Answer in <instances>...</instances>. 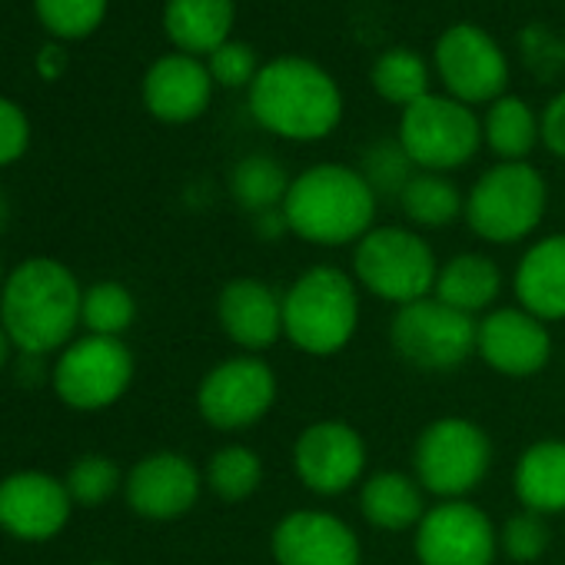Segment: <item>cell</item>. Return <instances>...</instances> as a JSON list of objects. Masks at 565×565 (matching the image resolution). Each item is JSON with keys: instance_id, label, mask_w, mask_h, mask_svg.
<instances>
[{"instance_id": "30bf717a", "label": "cell", "mask_w": 565, "mask_h": 565, "mask_svg": "<svg viewBox=\"0 0 565 565\" xmlns=\"http://www.w3.org/2000/svg\"><path fill=\"white\" fill-rule=\"evenodd\" d=\"M276 373L256 353L216 363L196 390V409L216 433H243L256 426L276 403Z\"/></svg>"}, {"instance_id": "8d00e7d4", "label": "cell", "mask_w": 565, "mask_h": 565, "mask_svg": "<svg viewBox=\"0 0 565 565\" xmlns=\"http://www.w3.org/2000/svg\"><path fill=\"white\" fill-rule=\"evenodd\" d=\"M31 143V124L18 104L0 97V167H8L24 157Z\"/></svg>"}, {"instance_id": "836d02e7", "label": "cell", "mask_w": 565, "mask_h": 565, "mask_svg": "<svg viewBox=\"0 0 565 565\" xmlns=\"http://www.w3.org/2000/svg\"><path fill=\"white\" fill-rule=\"evenodd\" d=\"M360 173L370 180V186L376 190V196L383 193H403V186L409 183V177L416 173L413 160L406 157V150L399 147V140H380L366 150Z\"/></svg>"}, {"instance_id": "d6a6232c", "label": "cell", "mask_w": 565, "mask_h": 565, "mask_svg": "<svg viewBox=\"0 0 565 565\" xmlns=\"http://www.w3.org/2000/svg\"><path fill=\"white\" fill-rule=\"evenodd\" d=\"M548 548V519L535 515L529 509L512 512L499 525V555H505L515 565L539 562Z\"/></svg>"}, {"instance_id": "277c9868", "label": "cell", "mask_w": 565, "mask_h": 565, "mask_svg": "<svg viewBox=\"0 0 565 565\" xmlns=\"http://www.w3.org/2000/svg\"><path fill=\"white\" fill-rule=\"evenodd\" d=\"M360 330V287L353 273L317 263L282 294V337L307 356L343 353Z\"/></svg>"}, {"instance_id": "7402d4cb", "label": "cell", "mask_w": 565, "mask_h": 565, "mask_svg": "<svg viewBox=\"0 0 565 565\" xmlns=\"http://www.w3.org/2000/svg\"><path fill=\"white\" fill-rule=\"evenodd\" d=\"M426 489L413 472L380 469L370 472L360 486V512L373 529L406 532L416 529L426 515Z\"/></svg>"}, {"instance_id": "4fadbf2b", "label": "cell", "mask_w": 565, "mask_h": 565, "mask_svg": "<svg viewBox=\"0 0 565 565\" xmlns=\"http://www.w3.org/2000/svg\"><path fill=\"white\" fill-rule=\"evenodd\" d=\"M366 439L347 419H317L294 443L297 479L323 499L343 495L366 479Z\"/></svg>"}, {"instance_id": "d6986e66", "label": "cell", "mask_w": 565, "mask_h": 565, "mask_svg": "<svg viewBox=\"0 0 565 565\" xmlns=\"http://www.w3.org/2000/svg\"><path fill=\"white\" fill-rule=\"evenodd\" d=\"M216 320L230 343L259 356L282 337V294L263 279L236 276L216 297Z\"/></svg>"}, {"instance_id": "3957f363", "label": "cell", "mask_w": 565, "mask_h": 565, "mask_svg": "<svg viewBox=\"0 0 565 565\" xmlns=\"http://www.w3.org/2000/svg\"><path fill=\"white\" fill-rule=\"evenodd\" d=\"M84 294L74 273L57 259H28L21 263L0 297V327L21 353L47 356L61 350L74 327L81 323Z\"/></svg>"}, {"instance_id": "ac0fdd59", "label": "cell", "mask_w": 565, "mask_h": 565, "mask_svg": "<svg viewBox=\"0 0 565 565\" xmlns=\"http://www.w3.org/2000/svg\"><path fill=\"white\" fill-rule=\"evenodd\" d=\"M71 502L61 479L47 472H14L0 482V525L18 539L41 542L67 525Z\"/></svg>"}, {"instance_id": "1f68e13d", "label": "cell", "mask_w": 565, "mask_h": 565, "mask_svg": "<svg viewBox=\"0 0 565 565\" xmlns=\"http://www.w3.org/2000/svg\"><path fill=\"white\" fill-rule=\"evenodd\" d=\"M34 11L54 38L77 41L100 28L107 0H34Z\"/></svg>"}, {"instance_id": "74e56055", "label": "cell", "mask_w": 565, "mask_h": 565, "mask_svg": "<svg viewBox=\"0 0 565 565\" xmlns=\"http://www.w3.org/2000/svg\"><path fill=\"white\" fill-rule=\"evenodd\" d=\"M539 124H542V147L552 157L565 160V90L545 104V110L539 114Z\"/></svg>"}, {"instance_id": "f546056e", "label": "cell", "mask_w": 565, "mask_h": 565, "mask_svg": "<svg viewBox=\"0 0 565 565\" xmlns=\"http://www.w3.org/2000/svg\"><path fill=\"white\" fill-rule=\"evenodd\" d=\"M259 482H263V459L256 449H249L243 443H230V446L216 449L203 472V486L223 502L249 499L259 489Z\"/></svg>"}, {"instance_id": "ab89813d", "label": "cell", "mask_w": 565, "mask_h": 565, "mask_svg": "<svg viewBox=\"0 0 565 565\" xmlns=\"http://www.w3.org/2000/svg\"><path fill=\"white\" fill-rule=\"evenodd\" d=\"M8 356H11V337H8L4 327H0V366L8 363Z\"/></svg>"}, {"instance_id": "e575fe53", "label": "cell", "mask_w": 565, "mask_h": 565, "mask_svg": "<svg viewBox=\"0 0 565 565\" xmlns=\"http://www.w3.org/2000/svg\"><path fill=\"white\" fill-rule=\"evenodd\" d=\"M64 486H67L74 502L100 505V502H107L120 489V469L107 456H84V459H77L71 466Z\"/></svg>"}, {"instance_id": "60d3db41", "label": "cell", "mask_w": 565, "mask_h": 565, "mask_svg": "<svg viewBox=\"0 0 565 565\" xmlns=\"http://www.w3.org/2000/svg\"><path fill=\"white\" fill-rule=\"evenodd\" d=\"M4 223H8V200L0 193V230H4Z\"/></svg>"}, {"instance_id": "ffe728a7", "label": "cell", "mask_w": 565, "mask_h": 565, "mask_svg": "<svg viewBox=\"0 0 565 565\" xmlns=\"http://www.w3.org/2000/svg\"><path fill=\"white\" fill-rule=\"evenodd\" d=\"M213 100V77L200 57L167 54L150 64L143 77V104L163 124H190L206 114Z\"/></svg>"}, {"instance_id": "f35d334b", "label": "cell", "mask_w": 565, "mask_h": 565, "mask_svg": "<svg viewBox=\"0 0 565 565\" xmlns=\"http://www.w3.org/2000/svg\"><path fill=\"white\" fill-rule=\"evenodd\" d=\"M38 67L44 77H57L64 71V51L61 47H44L41 57H38Z\"/></svg>"}, {"instance_id": "7c38bea8", "label": "cell", "mask_w": 565, "mask_h": 565, "mask_svg": "<svg viewBox=\"0 0 565 565\" xmlns=\"http://www.w3.org/2000/svg\"><path fill=\"white\" fill-rule=\"evenodd\" d=\"M419 565H495L499 529L469 499H446L426 509L413 529Z\"/></svg>"}, {"instance_id": "d590c367", "label": "cell", "mask_w": 565, "mask_h": 565, "mask_svg": "<svg viewBox=\"0 0 565 565\" xmlns=\"http://www.w3.org/2000/svg\"><path fill=\"white\" fill-rule=\"evenodd\" d=\"M259 67L263 64H259L256 51L249 44H243V41H226L223 47H216L206 57V71H210L213 84H220L226 90H239V87L249 90V84L256 81Z\"/></svg>"}, {"instance_id": "cb8c5ba5", "label": "cell", "mask_w": 565, "mask_h": 565, "mask_svg": "<svg viewBox=\"0 0 565 565\" xmlns=\"http://www.w3.org/2000/svg\"><path fill=\"white\" fill-rule=\"evenodd\" d=\"M512 489L519 505L535 515L565 512V439L529 443L515 459Z\"/></svg>"}, {"instance_id": "e0dca14e", "label": "cell", "mask_w": 565, "mask_h": 565, "mask_svg": "<svg viewBox=\"0 0 565 565\" xmlns=\"http://www.w3.org/2000/svg\"><path fill=\"white\" fill-rule=\"evenodd\" d=\"M124 489L137 515L153 522H170L196 505L203 476L180 452H153L130 469Z\"/></svg>"}, {"instance_id": "9c48e42d", "label": "cell", "mask_w": 565, "mask_h": 565, "mask_svg": "<svg viewBox=\"0 0 565 565\" xmlns=\"http://www.w3.org/2000/svg\"><path fill=\"white\" fill-rule=\"evenodd\" d=\"M476 317H466L449 303L426 297L396 310L390 323V347L413 370L452 373L469 356H476Z\"/></svg>"}, {"instance_id": "7a4b0ae2", "label": "cell", "mask_w": 565, "mask_h": 565, "mask_svg": "<svg viewBox=\"0 0 565 565\" xmlns=\"http://www.w3.org/2000/svg\"><path fill=\"white\" fill-rule=\"evenodd\" d=\"M376 190L347 163H317L294 177L282 200V220L294 236L313 246H356L376 226Z\"/></svg>"}, {"instance_id": "4316f807", "label": "cell", "mask_w": 565, "mask_h": 565, "mask_svg": "<svg viewBox=\"0 0 565 565\" xmlns=\"http://www.w3.org/2000/svg\"><path fill=\"white\" fill-rule=\"evenodd\" d=\"M290 183H294V177L282 170V163L276 157H266V153L243 157L230 173L233 200L253 216L282 210V200H287V193H290Z\"/></svg>"}, {"instance_id": "f1b7e54d", "label": "cell", "mask_w": 565, "mask_h": 565, "mask_svg": "<svg viewBox=\"0 0 565 565\" xmlns=\"http://www.w3.org/2000/svg\"><path fill=\"white\" fill-rule=\"evenodd\" d=\"M370 84L386 104H393L399 110H406L416 100L433 94L429 90V64L409 47H393V51L380 54L370 71Z\"/></svg>"}, {"instance_id": "8992f818", "label": "cell", "mask_w": 565, "mask_h": 565, "mask_svg": "<svg viewBox=\"0 0 565 565\" xmlns=\"http://www.w3.org/2000/svg\"><path fill=\"white\" fill-rule=\"evenodd\" d=\"M439 259L426 236L409 226H373L353 246V279L356 287L383 303L409 307L433 297Z\"/></svg>"}, {"instance_id": "d4e9b609", "label": "cell", "mask_w": 565, "mask_h": 565, "mask_svg": "<svg viewBox=\"0 0 565 565\" xmlns=\"http://www.w3.org/2000/svg\"><path fill=\"white\" fill-rule=\"evenodd\" d=\"M236 4L233 0H167L163 31L180 54L210 57L216 47L233 41Z\"/></svg>"}, {"instance_id": "8fae6325", "label": "cell", "mask_w": 565, "mask_h": 565, "mask_svg": "<svg viewBox=\"0 0 565 565\" xmlns=\"http://www.w3.org/2000/svg\"><path fill=\"white\" fill-rule=\"evenodd\" d=\"M433 67L449 97L466 107L492 104L509 94V61L499 41L476 24H452L439 34Z\"/></svg>"}, {"instance_id": "5bb4252c", "label": "cell", "mask_w": 565, "mask_h": 565, "mask_svg": "<svg viewBox=\"0 0 565 565\" xmlns=\"http://www.w3.org/2000/svg\"><path fill=\"white\" fill-rule=\"evenodd\" d=\"M134 380V356L114 337H87L64 350L54 370V390L71 409H107Z\"/></svg>"}, {"instance_id": "b9f144b4", "label": "cell", "mask_w": 565, "mask_h": 565, "mask_svg": "<svg viewBox=\"0 0 565 565\" xmlns=\"http://www.w3.org/2000/svg\"><path fill=\"white\" fill-rule=\"evenodd\" d=\"M97 565H114V562H97Z\"/></svg>"}, {"instance_id": "2e32d148", "label": "cell", "mask_w": 565, "mask_h": 565, "mask_svg": "<svg viewBox=\"0 0 565 565\" xmlns=\"http://www.w3.org/2000/svg\"><path fill=\"white\" fill-rule=\"evenodd\" d=\"M276 565H360L363 545L347 519L327 509L287 512L269 535Z\"/></svg>"}, {"instance_id": "6da1fadb", "label": "cell", "mask_w": 565, "mask_h": 565, "mask_svg": "<svg viewBox=\"0 0 565 565\" xmlns=\"http://www.w3.org/2000/svg\"><path fill=\"white\" fill-rule=\"evenodd\" d=\"M249 117L279 140L317 143L343 120V90L337 77L310 57H273L246 90Z\"/></svg>"}, {"instance_id": "52a82bcc", "label": "cell", "mask_w": 565, "mask_h": 565, "mask_svg": "<svg viewBox=\"0 0 565 565\" xmlns=\"http://www.w3.org/2000/svg\"><path fill=\"white\" fill-rule=\"evenodd\" d=\"M492 469V439L489 433L466 416H439L416 436L413 446V476L426 495L466 499L482 486Z\"/></svg>"}, {"instance_id": "83f0119b", "label": "cell", "mask_w": 565, "mask_h": 565, "mask_svg": "<svg viewBox=\"0 0 565 565\" xmlns=\"http://www.w3.org/2000/svg\"><path fill=\"white\" fill-rule=\"evenodd\" d=\"M399 206L406 220L419 230H443L462 216L466 196L446 173L416 170L399 193Z\"/></svg>"}, {"instance_id": "5b68a950", "label": "cell", "mask_w": 565, "mask_h": 565, "mask_svg": "<svg viewBox=\"0 0 565 565\" xmlns=\"http://www.w3.org/2000/svg\"><path fill=\"white\" fill-rule=\"evenodd\" d=\"M548 206L545 177L525 163H492L466 193L462 220L469 230L492 246L529 239Z\"/></svg>"}, {"instance_id": "44dd1931", "label": "cell", "mask_w": 565, "mask_h": 565, "mask_svg": "<svg viewBox=\"0 0 565 565\" xmlns=\"http://www.w3.org/2000/svg\"><path fill=\"white\" fill-rule=\"evenodd\" d=\"M512 294L519 307L542 323L565 320V233H552L525 246L512 273Z\"/></svg>"}, {"instance_id": "9a60e30c", "label": "cell", "mask_w": 565, "mask_h": 565, "mask_svg": "<svg viewBox=\"0 0 565 565\" xmlns=\"http://www.w3.org/2000/svg\"><path fill=\"white\" fill-rule=\"evenodd\" d=\"M476 356L499 376L529 380L539 376L552 360V333L548 323L532 317L529 310L495 307L479 317L476 330Z\"/></svg>"}, {"instance_id": "484cf974", "label": "cell", "mask_w": 565, "mask_h": 565, "mask_svg": "<svg viewBox=\"0 0 565 565\" xmlns=\"http://www.w3.org/2000/svg\"><path fill=\"white\" fill-rule=\"evenodd\" d=\"M482 143L502 163H525L529 153L542 143L539 114L522 97L512 94L492 100L482 117Z\"/></svg>"}, {"instance_id": "603a6c76", "label": "cell", "mask_w": 565, "mask_h": 565, "mask_svg": "<svg viewBox=\"0 0 565 565\" xmlns=\"http://www.w3.org/2000/svg\"><path fill=\"white\" fill-rule=\"evenodd\" d=\"M502 294V269L486 253H456L446 263H439L433 297L449 303L452 310L476 317H486L495 310V300Z\"/></svg>"}, {"instance_id": "4dcf8cb0", "label": "cell", "mask_w": 565, "mask_h": 565, "mask_svg": "<svg viewBox=\"0 0 565 565\" xmlns=\"http://www.w3.org/2000/svg\"><path fill=\"white\" fill-rule=\"evenodd\" d=\"M134 317H137V303L124 282H97V287L84 294L81 320L87 323L90 337L120 340V333L134 327Z\"/></svg>"}, {"instance_id": "ba28073f", "label": "cell", "mask_w": 565, "mask_h": 565, "mask_svg": "<svg viewBox=\"0 0 565 565\" xmlns=\"http://www.w3.org/2000/svg\"><path fill=\"white\" fill-rule=\"evenodd\" d=\"M396 140L416 170L452 173L479 153L482 120L456 97L429 94L403 110Z\"/></svg>"}]
</instances>
